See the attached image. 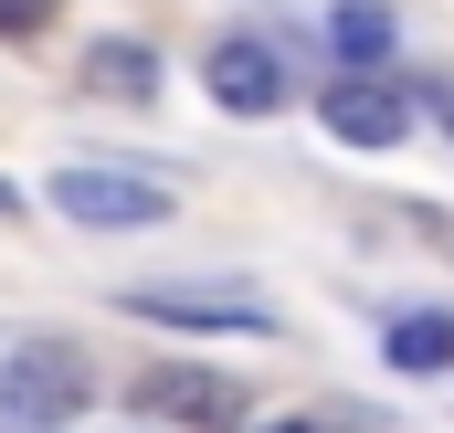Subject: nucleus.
Here are the masks:
<instances>
[{
	"label": "nucleus",
	"mask_w": 454,
	"mask_h": 433,
	"mask_svg": "<svg viewBox=\"0 0 454 433\" xmlns=\"http://www.w3.org/2000/svg\"><path fill=\"white\" fill-rule=\"evenodd\" d=\"M85 349L74 338H21L11 359H0V423L11 433H53V423H74L85 413Z\"/></svg>",
	"instance_id": "1"
},
{
	"label": "nucleus",
	"mask_w": 454,
	"mask_h": 433,
	"mask_svg": "<svg viewBox=\"0 0 454 433\" xmlns=\"http://www.w3.org/2000/svg\"><path fill=\"white\" fill-rule=\"evenodd\" d=\"M53 212L85 222V232H148V222H169V180L106 169V159H74V169H53Z\"/></svg>",
	"instance_id": "2"
},
{
	"label": "nucleus",
	"mask_w": 454,
	"mask_h": 433,
	"mask_svg": "<svg viewBox=\"0 0 454 433\" xmlns=\"http://www.w3.org/2000/svg\"><path fill=\"white\" fill-rule=\"evenodd\" d=\"M137 413L148 423H180V433H254V391L223 381V370L159 359V370H137Z\"/></svg>",
	"instance_id": "3"
},
{
	"label": "nucleus",
	"mask_w": 454,
	"mask_h": 433,
	"mask_svg": "<svg viewBox=\"0 0 454 433\" xmlns=\"http://www.w3.org/2000/svg\"><path fill=\"white\" fill-rule=\"evenodd\" d=\"M317 116H328L339 148H402V138H412V96H402L391 75H328Z\"/></svg>",
	"instance_id": "4"
},
{
	"label": "nucleus",
	"mask_w": 454,
	"mask_h": 433,
	"mask_svg": "<svg viewBox=\"0 0 454 433\" xmlns=\"http://www.w3.org/2000/svg\"><path fill=\"white\" fill-rule=\"evenodd\" d=\"M201 85H212V106H232V116H275L286 106V64H275V43H254V32H223V43L201 53Z\"/></svg>",
	"instance_id": "5"
},
{
	"label": "nucleus",
	"mask_w": 454,
	"mask_h": 433,
	"mask_svg": "<svg viewBox=\"0 0 454 433\" xmlns=\"http://www.w3.org/2000/svg\"><path fill=\"white\" fill-rule=\"evenodd\" d=\"M127 318H148V327H275L264 318V296H243V286H137L127 296Z\"/></svg>",
	"instance_id": "6"
},
{
	"label": "nucleus",
	"mask_w": 454,
	"mask_h": 433,
	"mask_svg": "<svg viewBox=\"0 0 454 433\" xmlns=\"http://www.w3.org/2000/svg\"><path fill=\"white\" fill-rule=\"evenodd\" d=\"M85 85H96V96H116V106H148V96H159V53L106 32V43L85 53Z\"/></svg>",
	"instance_id": "7"
},
{
	"label": "nucleus",
	"mask_w": 454,
	"mask_h": 433,
	"mask_svg": "<svg viewBox=\"0 0 454 433\" xmlns=\"http://www.w3.org/2000/svg\"><path fill=\"white\" fill-rule=\"evenodd\" d=\"M380 349H391V370H444L454 359V318L444 307H412V318L380 327Z\"/></svg>",
	"instance_id": "8"
},
{
	"label": "nucleus",
	"mask_w": 454,
	"mask_h": 433,
	"mask_svg": "<svg viewBox=\"0 0 454 433\" xmlns=\"http://www.w3.org/2000/svg\"><path fill=\"white\" fill-rule=\"evenodd\" d=\"M328 43L348 53V75H380V64H391V11H370V0H339V11H328Z\"/></svg>",
	"instance_id": "9"
},
{
	"label": "nucleus",
	"mask_w": 454,
	"mask_h": 433,
	"mask_svg": "<svg viewBox=\"0 0 454 433\" xmlns=\"http://www.w3.org/2000/svg\"><path fill=\"white\" fill-rule=\"evenodd\" d=\"M64 0H0V43H43Z\"/></svg>",
	"instance_id": "10"
},
{
	"label": "nucleus",
	"mask_w": 454,
	"mask_h": 433,
	"mask_svg": "<svg viewBox=\"0 0 454 433\" xmlns=\"http://www.w3.org/2000/svg\"><path fill=\"white\" fill-rule=\"evenodd\" d=\"M275 433H348V423H328V413H296V423H275Z\"/></svg>",
	"instance_id": "11"
},
{
	"label": "nucleus",
	"mask_w": 454,
	"mask_h": 433,
	"mask_svg": "<svg viewBox=\"0 0 454 433\" xmlns=\"http://www.w3.org/2000/svg\"><path fill=\"white\" fill-rule=\"evenodd\" d=\"M11 212H21V191H11V180H0V222H11Z\"/></svg>",
	"instance_id": "12"
},
{
	"label": "nucleus",
	"mask_w": 454,
	"mask_h": 433,
	"mask_svg": "<svg viewBox=\"0 0 454 433\" xmlns=\"http://www.w3.org/2000/svg\"><path fill=\"white\" fill-rule=\"evenodd\" d=\"M434 116H444V127H454V85H444V96H434Z\"/></svg>",
	"instance_id": "13"
}]
</instances>
